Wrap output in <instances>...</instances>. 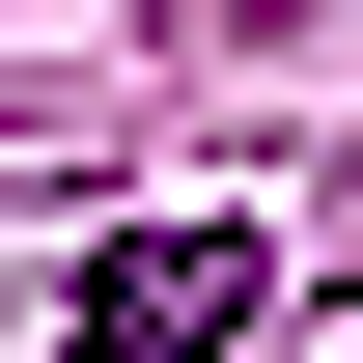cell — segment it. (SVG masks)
I'll use <instances>...</instances> for the list:
<instances>
[{"label": "cell", "instance_id": "6da1fadb", "mask_svg": "<svg viewBox=\"0 0 363 363\" xmlns=\"http://www.w3.org/2000/svg\"><path fill=\"white\" fill-rule=\"evenodd\" d=\"M252 308H279L252 224H112V252H84V363H224Z\"/></svg>", "mask_w": 363, "mask_h": 363}]
</instances>
